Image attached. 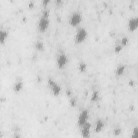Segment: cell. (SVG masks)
I'll return each instance as SVG.
<instances>
[{
  "label": "cell",
  "instance_id": "obj_1",
  "mask_svg": "<svg viewBox=\"0 0 138 138\" xmlns=\"http://www.w3.org/2000/svg\"><path fill=\"white\" fill-rule=\"evenodd\" d=\"M88 37V32L84 28H79L75 35V42L76 44H79L83 43Z\"/></svg>",
  "mask_w": 138,
  "mask_h": 138
},
{
  "label": "cell",
  "instance_id": "obj_2",
  "mask_svg": "<svg viewBox=\"0 0 138 138\" xmlns=\"http://www.w3.org/2000/svg\"><path fill=\"white\" fill-rule=\"evenodd\" d=\"M82 21L81 13L78 11H75L72 13L69 18V23L70 25L74 27L78 26Z\"/></svg>",
  "mask_w": 138,
  "mask_h": 138
},
{
  "label": "cell",
  "instance_id": "obj_3",
  "mask_svg": "<svg viewBox=\"0 0 138 138\" xmlns=\"http://www.w3.org/2000/svg\"><path fill=\"white\" fill-rule=\"evenodd\" d=\"M49 88L54 96H58L60 95L61 91V86L55 82L53 79H49L48 81Z\"/></svg>",
  "mask_w": 138,
  "mask_h": 138
},
{
  "label": "cell",
  "instance_id": "obj_4",
  "mask_svg": "<svg viewBox=\"0 0 138 138\" xmlns=\"http://www.w3.org/2000/svg\"><path fill=\"white\" fill-rule=\"evenodd\" d=\"M56 63L60 69L64 68L68 63V56L63 52L60 53L57 57Z\"/></svg>",
  "mask_w": 138,
  "mask_h": 138
},
{
  "label": "cell",
  "instance_id": "obj_5",
  "mask_svg": "<svg viewBox=\"0 0 138 138\" xmlns=\"http://www.w3.org/2000/svg\"><path fill=\"white\" fill-rule=\"evenodd\" d=\"M50 23L49 18L41 16L38 22V28L41 32H44L47 31Z\"/></svg>",
  "mask_w": 138,
  "mask_h": 138
},
{
  "label": "cell",
  "instance_id": "obj_6",
  "mask_svg": "<svg viewBox=\"0 0 138 138\" xmlns=\"http://www.w3.org/2000/svg\"><path fill=\"white\" fill-rule=\"evenodd\" d=\"M89 118V112L87 110H83L81 114H79L78 120V124L80 127L83 126L85 123L88 122Z\"/></svg>",
  "mask_w": 138,
  "mask_h": 138
},
{
  "label": "cell",
  "instance_id": "obj_7",
  "mask_svg": "<svg viewBox=\"0 0 138 138\" xmlns=\"http://www.w3.org/2000/svg\"><path fill=\"white\" fill-rule=\"evenodd\" d=\"M82 134L83 137H89L90 134L91 124L88 121L81 127Z\"/></svg>",
  "mask_w": 138,
  "mask_h": 138
},
{
  "label": "cell",
  "instance_id": "obj_8",
  "mask_svg": "<svg viewBox=\"0 0 138 138\" xmlns=\"http://www.w3.org/2000/svg\"><path fill=\"white\" fill-rule=\"evenodd\" d=\"M138 27V18L135 17L130 19L128 22V30L130 31H135Z\"/></svg>",
  "mask_w": 138,
  "mask_h": 138
},
{
  "label": "cell",
  "instance_id": "obj_9",
  "mask_svg": "<svg viewBox=\"0 0 138 138\" xmlns=\"http://www.w3.org/2000/svg\"><path fill=\"white\" fill-rule=\"evenodd\" d=\"M104 128V123L101 120L98 119L96 123V126L94 127V131L97 133H100V132L102 131V130Z\"/></svg>",
  "mask_w": 138,
  "mask_h": 138
},
{
  "label": "cell",
  "instance_id": "obj_10",
  "mask_svg": "<svg viewBox=\"0 0 138 138\" xmlns=\"http://www.w3.org/2000/svg\"><path fill=\"white\" fill-rule=\"evenodd\" d=\"M8 32L5 30L0 31V43L1 44H3L5 43L6 40L8 37Z\"/></svg>",
  "mask_w": 138,
  "mask_h": 138
},
{
  "label": "cell",
  "instance_id": "obj_11",
  "mask_svg": "<svg viewBox=\"0 0 138 138\" xmlns=\"http://www.w3.org/2000/svg\"><path fill=\"white\" fill-rule=\"evenodd\" d=\"M23 87V83L22 81H17L15 85L14 86V90L15 92H18L22 89Z\"/></svg>",
  "mask_w": 138,
  "mask_h": 138
},
{
  "label": "cell",
  "instance_id": "obj_12",
  "mask_svg": "<svg viewBox=\"0 0 138 138\" xmlns=\"http://www.w3.org/2000/svg\"><path fill=\"white\" fill-rule=\"evenodd\" d=\"M125 67L123 65H120L117 67V69H116L115 74L117 76H121L123 75V72L125 71Z\"/></svg>",
  "mask_w": 138,
  "mask_h": 138
},
{
  "label": "cell",
  "instance_id": "obj_13",
  "mask_svg": "<svg viewBox=\"0 0 138 138\" xmlns=\"http://www.w3.org/2000/svg\"><path fill=\"white\" fill-rule=\"evenodd\" d=\"M35 47V49L39 51H42L44 50V43L41 41H38L36 43Z\"/></svg>",
  "mask_w": 138,
  "mask_h": 138
},
{
  "label": "cell",
  "instance_id": "obj_14",
  "mask_svg": "<svg viewBox=\"0 0 138 138\" xmlns=\"http://www.w3.org/2000/svg\"><path fill=\"white\" fill-rule=\"evenodd\" d=\"M87 68V65L83 62H81L79 64L78 69L81 72H84L86 70Z\"/></svg>",
  "mask_w": 138,
  "mask_h": 138
},
{
  "label": "cell",
  "instance_id": "obj_15",
  "mask_svg": "<svg viewBox=\"0 0 138 138\" xmlns=\"http://www.w3.org/2000/svg\"><path fill=\"white\" fill-rule=\"evenodd\" d=\"M98 92L97 91H94L92 94V96H91V100L92 101H96L98 98Z\"/></svg>",
  "mask_w": 138,
  "mask_h": 138
},
{
  "label": "cell",
  "instance_id": "obj_16",
  "mask_svg": "<svg viewBox=\"0 0 138 138\" xmlns=\"http://www.w3.org/2000/svg\"><path fill=\"white\" fill-rule=\"evenodd\" d=\"M128 43V40L127 37H123L122 38L121 42H120V45H122L123 47H124L125 46H126Z\"/></svg>",
  "mask_w": 138,
  "mask_h": 138
},
{
  "label": "cell",
  "instance_id": "obj_17",
  "mask_svg": "<svg viewBox=\"0 0 138 138\" xmlns=\"http://www.w3.org/2000/svg\"><path fill=\"white\" fill-rule=\"evenodd\" d=\"M137 136H138V128L137 127H136L134 128L132 137L136 138Z\"/></svg>",
  "mask_w": 138,
  "mask_h": 138
},
{
  "label": "cell",
  "instance_id": "obj_18",
  "mask_svg": "<svg viewBox=\"0 0 138 138\" xmlns=\"http://www.w3.org/2000/svg\"><path fill=\"white\" fill-rule=\"evenodd\" d=\"M120 133H121V129L120 128H116L114 129V132H113L114 135H120Z\"/></svg>",
  "mask_w": 138,
  "mask_h": 138
},
{
  "label": "cell",
  "instance_id": "obj_19",
  "mask_svg": "<svg viewBox=\"0 0 138 138\" xmlns=\"http://www.w3.org/2000/svg\"><path fill=\"white\" fill-rule=\"evenodd\" d=\"M123 48V47L122 45H121L120 44L118 45L117 47H115V51L116 52H119L120 51L122 50V49Z\"/></svg>",
  "mask_w": 138,
  "mask_h": 138
},
{
  "label": "cell",
  "instance_id": "obj_20",
  "mask_svg": "<svg viewBox=\"0 0 138 138\" xmlns=\"http://www.w3.org/2000/svg\"><path fill=\"white\" fill-rule=\"evenodd\" d=\"M70 103L72 106H74L76 104V100L75 99H72L70 101Z\"/></svg>",
  "mask_w": 138,
  "mask_h": 138
},
{
  "label": "cell",
  "instance_id": "obj_21",
  "mask_svg": "<svg viewBox=\"0 0 138 138\" xmlns=\"http://www.w3.org/2000/svg\"><path fill=\"white\" fill-rule=\"evenodd\" d=\"M49 2V1H47V0H45V1H43V4H44V5L45 7H46V6L47 5V4H48Z\"/></svg>",
  "mask_w": 138,
  "mask_h": 138
}]
</instances>
